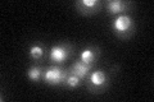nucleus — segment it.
Instances as JSON below:
<instances>
[{
	"instance_id": "obj_5",
	"label": "nucleus",
	"mask_w": 154,
	"mask_h": 102,
	"mask_svg": "<svg viewBox=\"0 0 154 102\" xmlns=\"http://www.w3.org/2000/svg\"><path fill=\"white\" fill-rule=\"evenodd\" d=\"M73 5L79 13L84 16H93L102 10L104 3L100 0H77L73 3Z\"/></svg>"
},
{
	"instance_id": "obj_7",
	"label": "nucleus",
	"mask_w": 154,
	"mask_h": 102,
	"mask_svg": "<svg viewBox=\"0 0 154 102\" xmlns=\"http://www.w3.org/2000/svg\"><path fill=\"white\" fill-rule=\"evenodd\" d=\"M99 56H100V48L95 45H90V46H86L81 50L79 60L85 63V64L95 65V61L99 59Z\"/></svg>"
},
{
	"instance_id": "obj_3",
	"label": "nucleus",
	"mask_w": 154,
	"mask_h": 102,
	"mask_svg": "<svg viewBox=\"0 0 154 102\" xmlns=\"http://www.w3.org/2000/svg\"><path fill=\"white\" fill-rule=\"evenodd\" d=\"M72 51H73V48H72L71 43L68 42L57 43V45H54L49 50V60L53 64L60 65L67 59H69V56L72 55Z\"/></svg>"
},
{
	"instance_id": "obj_10",
	"label": "nucleus",
	"mask_w": 154,
	"mask_h": 102,
	"mask_svg": "<svg viewBox=\"0 0 154 102\" xmlns=\"http://www.w3.org/2000/svg\"><path fill=\"white\" fill-rule=\"evenodd\" d=\"M44 54H45V47L41 43H33V45L28 47V57L33 61L41 60Z\"/></svg>"
},
{
	"instance_id": "obj_4",
	"label": "nucleus",
	"mask_w": 154,
	"mask_h": 102,
	"mask_svg": "<svg viewBox=\"0 0 154 102\" xmlns=\"http://www.w3.org/2000/svg\"><path fill=\"white\" fill-rule=\"evenodd\" d=\"M67 77V69L62 68L60 65H51L46 70H44L42 80L49 86H63L64 79Z\"/></svg>"
},
{
	"instance_id": "obj_2",
	"label": "nucleus",
	"mask_w": 154,
	"mask_h": 102,
	"mask_svg": "<svg viewBox=\"0 0 154 102\" xmlns=\"http://www.w3.org/2000/svg\"><path fill=\"white\" fill-rule=\"evenodd\" d=\"M110 75L104 69H94L86 78V87L90 93L99 95L104 93L109 87Z\"/></svg>"
},
{
	"instance_id": "obj_6",
	"label": "nucleus",
	"mask_w": 154,
	"mask_h": 102,
	"mask_svg": "<svg viewBox=\"0 0 154 102\" xmlns=\"http://www.w3.org/2000/svg\"><path fill=\"white\" fill-rule=\"evenodd\" d=\"M105 10L108 14L112 16H119L125 12H127L131 9L132 3L131 1H123V0H110V1L104 3Z\"/></svg>"
},
{
	"instance_id": "obj_8",
	"label": "nucleus",
	"mask_w": 154,
	"mask_h": 102,
	"mask_svg": "<svg viewBox=\"0 0 154 102\" xmlns=\"http://www.w3.org/2000/svg\"><path fill=\"white\" fill-rule=\"evenodd\" d=\"M95 65H89V64H85L81 60H77L75 63H72V64L67 68V70L72 74H76L79 78H81L82 80H86L88 78V75L90 74V71L94 69Z\"/></svg>"
},
{
	"instance_id": "obj_9",
	"label": "nucleus",
	"mask_w": 154,
	"mask_h": 102,
	"mask_svg": "<svg viewBox=\"0 0 154 102\" xmlns=\"http://www.w3.org/2000/svg\"><path fill=\"white\" fill-rule=\"evenodd\" d=\"M42 75H44V69H42V66L38 65V64H33L27 69L28 79L35 82V83H37V82H40L42 79Z\"/></svg>"
},
{
	"instance_id": "obj_1",
	"label": "nucleus",
	"mask_w": 154,
	"mask_h": 102,
	"mask_svg": "<svg viewBox=\"0 0 154 102\" xmlns=\"http://www.w3.org/2000/svg\"><path fill=\"white\" fill-rule=\"evenodd\" d=\"M110 28L119 40H127L134 35L136 30V23L128 14H119V16H116V18L112 21Z\"/></svg>"
},
{
	"instance_id": "obj_11",
	"label": "nucleus",
	"mask_w": 154,
	"mask_h": 102,
	"mask_svg": "<svg viewBox=\"0 0 154 102\" xmlns=\"http://www.w3.org/2000/svg\"><path fill=\"white\" fill-rule=\"evenodd\" d=\"M81 82H82V79L79 78L76 74H72V73L67 70V77H66L64 83H63L64 87H67V88H69V89H75L79 86H81Z\"/></svg>"
}]
</instances>
